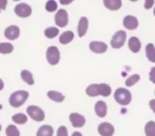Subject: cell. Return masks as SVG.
<instances>
[{
	"instance_id": "6da1fadb",
	"label": "cell",
	"mask_w": 155,
	"mask_h": 136,
	"mask_svg": "<svg viewBox=\"0 0 155 136\" xmlns=\"http://www.w3.org/2000/svg\"><path fill=\"white\" fill-rule=\"evenodd\" d=\"M28 96H29V94L26 91H22V90L16 91L10 95L9 104L11 106H13L15 108L20 107L21 105H23L25 103Z\"/></svg>"
},
{
	"instance_id": "7a4b0ae2",
	"label": "cell",
	"mask_w": 155,
	"mask_h": 136,
	"mask_svg": "<svg viewBox=\"0 0 155 136\" xmlns=\"http://www.w3.org/2000/svg\"><path fill=\"white\" fill-rule=\"evenodd\" d=\"M114 99L119 104L125 106L131 103L132 95L125 88H118L114 93Z\"/></svg>"
},
{
	"instance_id": "3957f363",
	"label": "cell",
	"mask_w": 155,
	"mask_h": 136,
	"mask_svg": "<svg viewBox=\"0 0 155 136\" xmlns=\"http://www.w3.org/2000/svg\"><path fill=\"white\" fill-rule=\"evenodd\" d=\"M126 37H127V34L124 30H119L118 32H116L114 35L112 41H111L112 47L114 49H119L122 46H124V45L126 41Z\"/></svg>"
},
{
	"instance_id": "277c9868",
	"label": "cell",
	"mask_w": 155,
	"mask_h": 136,
	"mask_svg": "<svg viewBox=\"0 0 155 136\" xmlns=\"http://www.w3.org/2000/svg\"><path fill=\"white\" fill-rule=\"evenodd\" d=\"M46 59L47 62L52 65H55L59 63L60 61V52L58 50V48L56 46H49L47 48L46 51Z\"/></svg>"
},
{
	"instance_id": "5b68a950",
	"label": "cell",
	"mask_w": 155,
	"mask_h": 136,
	"mask_svg": "<svg viewBox=\"0 0 155 136\" xmlns=\"http://www.w3.org/2000/svg\"><path fill=\"white\" fill-rule=\"evenodd\" d=\"M26 113L29 114V116L36 122H42L45 119V113L44 111L35 105H30L26 109Z\"/></svg>"
},
{
	"instance_id": "8992f818",
	"label": "cell",
	"mask_w": 155,
	"mask_h": 136,
	"mask_svg": "<svg viewBox=\"0 0 155 136\" xmlns=\"http://www.w3.org/2000/svg\"><path fill=\"white\" fill-rule=\"evenodd\" d=\"M54 23L57 26L64 27L68 24V14L64 9H59L54 15Z\"/></svg>"
},
{
	"instance_id": "52a82bcc",
	"label": "cell",
	"mask_w": 155,
	"mask_h": 136,
	"mask_svg": "<svg viewBox=\"0 0 155 136\" xmlns=\"http://www.w3.org/2000/svg\"><path fill=\"white\" fill-rule=\"evenodd\" d=\"M15 13L20 17L25 18V17H28L32 14V8L29 5L25 3H21L15 5Z\"/></svg>"
},
{
	"instance_id": "ba28073f",
	"label": "cell",
	"mask_w": 155,
	"mask_h": 136,
	"mask_svg": "<svg viewBox=\"0 0 155 136\" xmlns=\"http://www.w3.org/2000/svg\"><path fill=\"white\" fill-rule=\"evenodd\" d=\"M69 119H70V122L72 124V125L74 127V128H80V127H83L84 124H85V118L79 114H76V113H72L69 116Z\"/></svg>"
},
{
	"instance_id": "9c48e42d",
	"label": "cell",
	"mask_w": 155,
	"mask_h": 136,
	"mask_svg": "<svg viewBox=\"0 0 155 136\" xmlns=\"http://www.w3.org/2000/svg\"><path fill=\"white\" fill-rule=\"evenodd\" d=\"M89 47L92 52L95 54H103L107 51V45L104 42H98V41H93L90 43Z\"/></svg>"
},
{
	"instance_id": "30bf717a",
	"label": "cell",
	"mask_w": 155,
	"mask_h": 136,
	"mask_svg": "<svg viewBox=\"0 0 155 136\" xmlns=\"http://www.w3.org/2000/svg\"><path fill=\"white\" fill-rule=\"evenodd\" d=\"M98 133L102 136H113L114 134V128L109 123H102L98 126Z\"/></svg>"
},
{
	"instance_id": "8fae6325",
	"label": "cell",
	"mask_w": 155,
	"mask_h": 136,
	"mask_svg": "<svg viewBox=\"0 0 155 136\" xmlns=\"http://www.w3.org/2000/svg\"><path fill=\"white\" fill-rule=\"evenodd\" d=\"M20 35V29L16 25H10L5 30V36L9 40H15L18 38Z\"/></svg>"
},
{
	"instance_id": "7c38bea8",
	"label": "cell",
	"mask_w": 155,
	"mask_h": 136,
	"mask_svg": "<svg viewBox=\"0 0 155 136\" xmlns=\"http://www.w3.org/2000/svg\"><path fill=\"white\" fill-rule=\"evenodd\" d=\"M138 19L134 15H126L124 19V25L128 30H134L138 27Z\"/></svg>"
},
{
	"instance_id": "4fadbf2b",
	"label": "cell",
	"mask_w": 155,
	"mask_h": 136,
	"mask_svg": "<svg viewBox=\"0 0 155 136\" xmlns=\"http://www.w3.org/2000/svg\"><path fill=\"white\" fill-rule=\"evenodd\" d=\"M88 29V19L85 16H82L79 20L78 26H77V32L79 37H83Z\"/></svg>"
},
{
	"instance_id": "5bb4252c",
	"label": "cell",
	"mask_w": 155,
	"mask_h": 136,
	"mask_svg": "<svg viewBox=\"0 0 155 136\" xmlns=\"http://www.w3.org/2000/svg\"><path fill=\"white\" fill-rule=\"evenodd\" d=\"M94 110L99 117L104 118L107 114V105L104 101H98L94 106Z\"/></svg>"
},
{
	"instance_id": "9a60e30c",
	"label": "cell",
	"mask_w": 155,
	"mask_h": 136,
	"mask_svg": "<svg viewBox=\"0 0 155 136\" xmlns=\"http://www.w3.org/2000/svg\"><path fill=\"white\" fill-rule=\"evenodd\" d=\"M128 46L133 53H138L141 49L142 44L136 36H132L128 41Z\"/></svg>"
},
{
	"instance_id": "2e32d148",
	"label": "cell",
	"mask_w": 155,
	"mask_h": 136,
	"mask_svg": "<svg viewBox=\"0 0 155 136\" xmlns=\"http://www.w3.org/2000/svg\"><path fill=\"white\" fill-rule=\"evenodd\" d=\"M104 5L110 9V10H118L122 6V1L121 0H104Z\"/></svg>"
},
{
	"instance_id": "e0dca14e",
	"label": "cell",
	"mask_w": 155,
	"mask_h": 136,
	"mask_svg": "<svg viewBox=\"0 0 155 136\" xmlns=\"http://www.w3.org/2000/svg\"><path fill=\"white\" fill-rule=\"evenodd\" d=\"M74 37V35L72 31H66V32H64L60 37H59V41L62 45H66V44H69Z\"/></svg>"
},
{
	"instance_id": "ac0fdd59",
	"label": "cell",
	"mask_w": 155,
	"mask_h": 136,
	"mask_svg": "<svg viewBox=\"0 0 155 136\" xmlns=\"http://www.w3.org/2000/svg\"><path fill=\"white\" fill-rule=\"evenodd\" d=\"M53 134H54V129L52 126L43 125L38 129L36 136H53Z\"/></svg>"
},
{
	"instance_id": "d6986e66",
	"label": "cell",
	"mask_w": 155,
	"mask_h": 136,
	"mask_svg": "<svg viewBox=\"0 0 155 136\" xmlns=\"http://www.w3.org/2000/svg\"><path fill=\"white\" fill-rule=\"evenodd\" d=\"M98 93H99V95H102L104 97H107L111 95L112 88L109 85L100 84V85H98Z\"/></svg>"
},
{
	"instance_id": "ffe728a7",
	"label": "cell",
	"mask_w": 155,
	"mask_h": 136,
	"mask_svg": "<svg viewBox=\"0 0 155 136\" xmlns=\"http://www.w3.org/2000/svg\"><path fill=\"white\" fill-rule=\"evenodd\" d=\"M47 96L51 100H53L56 103H62L64 100V95H63L61 93L56 92V91H49L47 93Z\"/></svg>"
},
{
	"instance_id": "44dd1931",
	"label": "cell",
	"mask_w": 155,
	"mask_h": 136,
	"mask_svg": "<svg viewBox=\"0 0 155 136\" xmlns=\"http://www.w3.org/2000/svg\"><path fill=\"white\" fill-rule=\"evenodd\" d=\"M146 56L150 62L155 63V47L153 44H148L145 48Z\"/></svg>"
},
{
	"instance_id": "7402d4cb",
	"label": "cell",
	"mask_w": 155,
	"mask_h": 136,
	"mask_svg": "<svg viewBox=\"0 0 155 136\" xmlns=\"http://www.w3.org/2000/svg\"><path fill=\"white\" fill-rule=\"evenodd\" d=\"M21 78H22V80L24 82H25L29 85H32L35 83L32 74L29 71H27V70H23L21 72Z\"/></svg>"
},
{
	"instance_id": "603a6c76",
	"label": "cell",
	"mask_w": 155,
	"mask_h": 136,
	"mask_svg": "<svg viewBox=\"0 0 155 136\" xmlns=\"http://www.w3.org/2000/svg\"><path fill=\"white\" fill-rule=\"evenodd\" d=\"M12 120L17 124H25L27 122V117L24 114H16L12 116Z\"/></svg>"
},
{
	"instance_id": "cb8c5ba5",
	"label": "cell",
	"mask_w": 155,
	"mask_h": 136,
	"mask_svg": "<svg viewBox=\"0 0 155 136\" xmlns=\"http://www.w3.org/2000/svg\"><path fill=\"white\" fill-rule=\"evenodd\" d=\"M85 93L87 95L91 96V97H95L97 95H99V93H98V85H89L86 90H85Z\"/></svg>"
},
{
	"instance_id": "d4e9b609",
	"label": "cell",
	"mask_w": 155,
	"mask_h": 136,
	"mask_svg": "<svg viewBox=\"0 0 155 136\" xmlns=\"http://www.w3.org/2000/svg\"><path fill=\"white\" fill-rule=\"evenodd\" d=\"M144 132L146 136H155V123L151 121L149 123L146 124L145 128H144Z\"/></svg>"
},
{
	"instance_id": "484cf974",
	"label": "cell",
	"mask_w": 155,
	"mask_h": 136,
	"mask_svg": "<svg viewBox=\"0 0 155 136\" xmlns=\"http://www.w3.org/2000/svg\"><path fill=\"white\" fill-rule=\"evenodd\" d=\"M59 34V29L56 27H48L45 30V35L47 38H54Z\"/></svg>"
},
{
	"instance_id": "4316f807",
	"label": "cell",
	"mask_w": 155,
	"mask_h": 136,
	"mask_svg": "<svg viewBox=\"0 0 155 136\" xmlns=\"http://www.w3.org/2000/svg\"><path fill=\"white\" fill-rule=\"evenodd\" d=\"M14 46L10 43H1L0 44V53L1 54H10L13 52Z\"/></svg>"
},
{
	"instance_id": "83f0119b",
	"label": "cell",
	"mask_w": 155,
	"mask_h": 136,
	"mask_svg": "<svg viewBox=\"0 0 155 136\" xmlns=\"http://www.w3.org/2000/svg\"><path fill=\"white\" fill-rule=\"evenodd\" d=\"M5 134L6 136H20V133L15 125L10 124L5 129Z\"/></svg>"
},
{
	"instance_id": "f1b7e54d",
	"label": "cell",
	"mask_w": 155,
	"mask_h": 136,
	"mask_svg": "<svg viewBox=\"0 0 155 136\" xmlns=\"http://www.w3.org/2000/svg\"><path fill=\"white\" fill-rule=\"evenodd\" d=\"M140 79H141V77H140L139 75H132V76H130V77H128L126 79L125 85H126V86L131 87V86L134 85L137 82H139Z\"/></svg>"
},
{
	"instance_id": "f546056e",
	"label": "cell",
	"mask_w": 155,
	"mask_h": 136,
	"mask_svg": "<svg viewBox=\"0 0 155 136\" xmlns=\"http://www.w3.org/2000/svg\"><path fill=\"white\" fill-rule=\"evenodd\" d=\"M45 9L48 12H54V11H56V9H57V4H56V2L54 1V0L47 1L46 4H45Z\"/></svg>"
},
{
	"instance_id": "4dcf8cb0",
	"label": "cell",
	"mask_w": 155,
	"mask_h": 136,
	"mask_svg": "<svg viewBox=\"0 0 155 136\" xmlns=\"http://www.w3.org/2000/svg\"><path fill=\"white\" fill-rule=\"evenodd\" d=\"M56 136H68V132L65 126H60L57 130Z\"/></svg>"
},
{
	"instance_id": "1f68e13d",
	"label": "cell",
	"mask_w": 155,
	"mask_h": 136,
	"mask_svg": "<svg viewBox=\"0 0 155 136\" xmlns=\"http://www.w3.org/2000/svg\"><path fill=\"white\" fill-rule=\"evenodd\" d=\"M149 76H150V81L153 82V84H155V66L151 69V72H150Z\"/></svg>"
},
{
	"instance_id": "d6a6232c",
	"label": "cell",
	"mask_w": 155,
	"mask_h": 136,
	"mask_svg": "<svg viewBox=\"0 0 155 136\" xmlns=\"http://www.w3.org/2000/svg\"><path fill=\"white\" fill-rule=\"evenodd\" d=\"M153 4H154V1H153V0H147V1H145V3H144V7H145L146 9H150V8L153 6Z\"/></svg>"
},
{
	"instance_id": "836d02e7",
	"label": "cell",
	"mask_w": 155,
	"mask_h": 136,
	"mask_svg": "<svg viewBox=\"0 0 155 136\" xmlns=\"http://www.w3.org/2000/svg\"><path fill=\"white\" fill-rule=\"evenodd\" d=\"M149 105H150L151 109L153 111V113L155 114V99H153V100H151V101H150Z\"/></svg>"
},
{
	"instance_id": "e575fe53",
	"label": "cell",
	"mask_w": 155,
	"mask_h": 136,
	"mask_svg": "<svg viewBox=\"0 0 155 136\" xmlns=\"http://www.w3.org/2000/svg\"><path fill=\"white\" fill-rule=\"evenodd\" d=\"M72 136H83V135H82V134H81V133H79V132H74V133H73Z\"/></svg>"
},
{
	"instance_id": "d590c367",
	"label": "cell",
	"mask_w": 155,
	"mask_h": 136,
	"mask_svg": "<svg viewBox=\"0 0 155 136\" xmlns=\"http://www.w3.org/2000/svg\"><path fill=\"white\" fill-rule=\"evenodd\" d=\"M61 3L64 4H64H70V3H72V0H70V1H63V0H62Z\"/></svg>"
},
{
	"instance_id": "8d00e7d4",
	"label": "cell",
	"mask_w": 155,
	"mask_h": 136,
	"mask_svg": "<svg viewBox=\"0 0 155 136\" xmlns=\"http://www.w3.org/2000/svg\"><path fill=\"white\" fill-rule=\"evenodd\" d=\"M153 14H154V15H155V8H154V11H153Z\"/></svg>"
}]
</instances>
